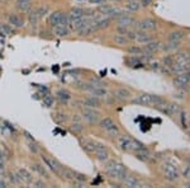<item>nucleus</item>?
<instances>
[{
  "instance_id": "cd10ccee",
  "label": "nucleus",
  "mask_w": 190,
  "mask_h": 188,
  "mask_svg": "<svg viewBox=\"0 0 190 188\" xmlns=\"http://www.w3.org/2000/svg\"><path fill=\"white\" fill-rule=\"evenodd\" d=\"M127 6V9L128 10H131V12H137L138 9H140V3H138V0H129L128 4L126 5Z\"/></svg>"
},
{
  "instance_id": "4468645a",
  "label": "nucleus",
  "mask_w": 190,
  "mask_h": 188,
  "mask_svg": "<svg viewBox=\"0 0 190 188\" xmlns=\"http://www.w3.org/2000/svg\"><path fill=\"white\" fill-rule=\"evenodd\" d=\"M74 174H75V172H72L71 169L65 168V167H62L61 170H60V177H61L64 181H67V182L74 181Z\"/></svg>"
},
{
  "instance_id": "ddd939ff",
  "label": "nucleus",
  "mask_w": 190,
  "mask_h": 188,
  "mask_svg": "<svg viewBox=\"0 0 190 188\" xmlns=\"http://www.w3.org/2000/svg\"><path fill=\"white\" fill-rule=\"evenodd\" d=\"M119 146L122 150H131V144H132V137L131 136H128V135H123V136H120L119 137Z\"/></svg>"
},
{
  "instance_id": "4be33fe9",
  "label": "nucleus",
  "mask_w": 190,
  "mask_h": 188,
  "mask_svg": "<svg viewBox=\"0 0 190 188\" xmlns=\"http://www.w3.org/2000/svg\"><path fill=\"white\" fill-rule=\"evenodd\" d=\"M136 152V156H137V159H140V160H142V161H148L150 160V158H151V154H150V151L147 150V149H141V150H138V151H134Z\"/></svg>"
},
{
  "instance_id": "8fccbe9b",
  "label": "nucleus",
  "mask_w": 190,
  "mask_h": 188,
  "mask_svg": "<svg viewBox=\"0 0 190 188\" xmlns=\"http://www.w3.org/2000/svg\"><path fill=\"white\" fill-rule=\"evenodd\" d=\"M74 119H75V121H76V122H79V121H80V117H79V115H75Z\"/></svg>"
},
{
  "instance_id": "603ef678",
  "label": "nucleus",
  "mask_w": 190,
  "mask_h": 188,
  "mask_svg": "<svg viewBox=\"0 0 190 188\" xmlns=\"http://www.w3.org/2000/svg\"><path fill=\"white\" fill-rule=\"evenodd\" d=\"M113 2H119V0H113Z\"/></svg>"
},
{
  "instance_id": "423d86ee",
  "label": "nucleus",
  "mask_w": 190,
  "mask_h": 188,
  "mask_svg": "<svg viewBox=\"0 0 190 188\" xmlns=\"http://www.w3.org/2000/svg\"><path fill=\"white\" fill-rule=\"evenodd\" d=\"M82 118H85L89 123H97L99 121V112L94 111V108L86 107L82 109Z\"/></svg>"
},
{
  "instance_id": "58836bf2",
  "label": "nucleus",
  "mask_w": 190,
  "mask_h": 188,
  "mask_svg": "<svg viewBox=\"0 0 190 188\" xmlns=\"http://www.w3.org/2000/svg\"><path fill=\"white\" fill-rule=\"evenodd\" d=\"M114 41L117 42L118 45H124V43H127V38L124 37V35H117L115 37H114Z\"/></svg>"
},
{
  "instance_id": "20e7f679",
  "label": "nucleus",
  "mask_w": 190,
  "mask_h": 188,
  "mask_svg": "<svg viewBox=\"0 0 190 188\" xmlns=\"http://www.w3.org/2000/svg\"><path fill=\"white\" fill-rule=\"evenodd\" d=\"M159 111H161L162 113H165L167 116H171V115H175V113H180V107L175 103H166V102H163L162 104L157 106L156 107Z\"/></svg>"
},
{
  "instance_id": "9d476101",
  "label": "nucleus",
  "mask_w": 190,
  "mask_h": 188,
  "mask_svg": "<svg viewBox=\"0 0 190 188\" xmlns=\"http://www.w3.org/2000/svg\"><path fill=\"white\" fill-rule=\"evenodd\" d=\"M189 81H190V71H185L183 74L177 75L174 79V85H176V87H184Z\"/></svg>"
},
{
  "instance_id": "2eb2a0df",
  "label": "nucleus",
  "mask_w": 190,
  "mask_h": 188,
  "mask_svg": "<svg viewBox=\"0 0 190 188\" xmlns=\"http://www.w3.org/2000/svg\"><path fill=\"white\" fill-rule=\"evenodd\" d=\"M138 27H140L142 31L155 29V28H156V21H153V19H143L142 22L138 23Z\"/></svg>"
},
{
  "instance_id": "9b49d317",
  "label": "nucleus",
  "mask_w": 190,
  "mask_h": 188,
  "mask_svg": "<svg viewBox=\"0 0 190 188\" xmlns=\"http://www.w3.org/2000/svg\"><path fill=\"white\" fill-rule=\"evenodd\" d=\"M8 22H9L10 25H13V27H15V28H22L24 25V19L22 18V17L16 15V14H9L8 15Z\"/></svg>"
},
{
  "instance_id": "39448f33",
  "label": "nucleus",
  "mask_w": 190,
  "mask_h": 188,
  "mask_svg": "<svg viewBox=\"0 0 190 188\" xmlns=\"http://www.w3.org/2000/svg\"><path fill=\"white\" fill-rule=\"evenodd\" d=\"M162 170H163V174H165V177L169 179V181H175V179H177V177H179L177 168L174 164H170V163L163 164Z\"/></svg>"
},
{
  "instance_id": "b1692460",
  "label": "nucleus",
  "mask_w": 190,
  "mask_h": 188,
  "mask_svg": "<svg viewBox=\"0 0 190 188\" xmlns=\"http://www.w3.org/2000/svg\"><path fill=\"white\" fill-rule=\"evenodd\" d=\"M32 169H33L36 173H38L39 175L45 177V178H49V175H48V173H47L46 168L43 167V165H41V164H37V163H34V164H32Z\"/></svg>"
},
{
  "instance_id": "09e8293b",
  "label": "nucleus",
  "mask_w": 190,
  "mask_h": 188,
  "mask_svg": "<svg viewBox=\"0 0 190 188\" xmlns=\"http://www.w3.org/2000/svg\"><path fill=\"white\" fill-rule=\"evenodd\" d=\"M0 187H6V183L3 181V179H0Z\"/></svg>"
},
{
  "instance_id": "49530a36",
  "label": "nucleus",
  "mask_w": 190,
  "mask_h": 188,
  "mask_svg": "<svg viewBox=\"0 0 190 188\" xmlns=\"http://www.w3.org/2000/svg\"><path fill=\"white\" fill-rule=\"evenodd\" d=\"M150 3H151V0H142V5H143V6L150 5Z\"/></svg>"
},
{
  "instance_id": "7ed1b4c3",
  "label": "nucleus",
  "mask_w": 190,
  "mask_h": 188,
  "mask_svg": "<svg viewBox=\"0 0 190 188\" xmlns=\"http://www.w3.org/2000/svg\"><path fill=\"white\" fill-rule=\"evenodd\" d=\"M41 158H42V161L45 163V165H46L49 170H52L55 174H58V175H60V170H61L62 165L60 164L55 158H49V156H47V155H43V154L41 155Z\"/></svg>"
},
{
  "instance_id": "ea45409f",
  "label": "nucleus",
  "mask_w": 190,
  "mask_h": 188,
  "mask_svg": "<svg viewBox=\"0 0 190 188\" xmlns=\"http://www.w3.org/2000/svg\"><path fill=\"white\" fill-rule=\"evenodd\" d=\"M128 52L132 54V55H140V54L142 52V48L136 47V46H131V47L128 48Z\"/></svg>"
},
{
  "instance_id": "f8f14e48",
  "label": "nucleus",
  "mask_w": 190,
  "mask_h": 188,
  "mask_svg": "<svg viewBox=\"0 0 190 188\" xmlns=\"http://www.w3.org/2000/svg\"><path fill=\"white\" fill-rule=\"evenodd\" d=\"M95 29H97V28H95L94 23L89 21L88 23H86V24H84L82 27H81L79 31H77V33H79L80 36H89V35H91V33H93Z\"/></svg>"
},
{
  "instance_id": "a19ab883",
  "label": "nucleus",
  "mask_w": 190,
  "mask_h": 188,
  "mask_svg": "<svg viewBox=\"0 0 190 188\" xmlns=\"http://www.w3.org/2000/svg\"><path fill=\"white\" fill-rule=\"evenodd\" d=\"M71 130H72L74 132H82L84 127H82L79 122H76V123H72V126H71Z\"/></svg>"
},
{
  "instance_id": "c03bdc74",
  "label": "nucleus",
  "mask_w": 190,
  "mask_h": 188,
  "mask_svg": "<svg viewBox=\"0 0 190 188\" xmlns=\"http://www.w3.org/2000/svg\"><path fill=\"white\" fill-rule=\"evenodd\" d=\"M29 149L33 151V152H38V149H37V145L36 144H33V142H29Z\"/></svg>"
},
{
  "instance_id": "72a5a7b5",
  "label": "nucleus",
  "mask_w": 190,
  "mask_h": 188,
  "mask_svg": "<svg viewBox=\"0 0 190 188\" xmlns=\"http://www.w3.org/2000/svg\"><path fill=\"white\" fill-rule=\"evenodd\" d=\"M42 103H43V106L47 107V108L52 107L53 106V97H51V96H48V94H46V96L42 98Z\"/></svg>"
},
{
  "instance_id": "de8ad7c7",
  "label": "nucleus",
  "mask_w": 190,
  "mask_h": 188,
  "mask_svg": "<svg viewBox=\"0 0 190 188\" xmlns=\"http://www.w3.org/2000/svg\"><path fill=\"white\" fill-rule=\"evenodd\" d=\"M183 173H184V175H185V177H188V175H189V173H190V168L188 167L186 169H184V172H183Z\"/></svg>"
},
{
  "instance_id": "c85d7f7f",
  "label": "nucleus",
  "mask_w": 190,
  "mask_h": 188,
  "mask_svg": "<svg viewBox=\"0 0 190 188\" xmlns=\"http://www.w3.org/2000/svg\"><path fill=\"white\" fill-rule=\"evenodd\" d=\"M29 24L31 25H33V27H37V24H38V22L41 21V18L38 17V14L36 13V10L34 12H32L31 14H29Z\"/></svg>"
},
{
  "instance_id": "aec40b11",
  "label": "nucleus",
  "mask_w": 190,
  "mask_h": 188,
  "mask_svg": "<svg viewBox=\"0 0 190 188\" xmlns=\"http://www.w3.org/2000/svg\"><path fill=\"white\" fill-rule=\"evenodd\" d=\"M61 15H62V12H60V10L51 13L49 17H48V24L52 25V27H56V25H58V22H60Z\"/></svg>"
},
{
  "instance_id": "f03ea898",
  "label": "nucleus",
  "mask_w": 190,
  "mask_h": 188,
  "mask_svg": "<svg viewBox=\"0 0 190 188\" xmlns=\"http://www.w3.org/2000/svg\"><path fill=\"white\" fill-rule=\"evenodd\" d=\"M133 102L134 103H138V104H142V106H160V104H162L163 100L161 97H159V96H153V94H146V93H143V94H140L136 99H133Z\"/></svg>"
},
{
  "instance_id": "bb28decb",
  "label": "nucleus",
  "mask_w": 190,
  "mask_h": 188,
  "mask_svg": "<svg viewBox=\"0 0 190 188\" xmlns=\"http://www.w3.org/2000/svg\"><path fill=\"white\" fill-rule=\"evenodd\" d=\"M123 182H124V186L126 187H138V186H140V182H138L137 179L134 177H132V175L126 177Z\"/></svg>"
},
{
  "instance_id": "6e6552de",
  "label": "nucleus",
  "mask_w": 190,
  "mask_h": 188,
  "mask_svg": "<svg viewBox=\"0 0 190 188\" xmlns=\"http://www.w3.org/2000/svg\"><path fill=\"white\" fill-rule=\"evenodd\" d=\"M16 175H18V178L20 179V183L29 184V183L33 182V175H32V173L29 172L28 169H25V168L18 169V172H16Z\"/></svg>"
},
{
  "instance_id": "473e14b6",
  "label": "nucleus",
  "mask_w": 190,
  "mask_h": 188,
  "mask_svg": "<svg viewBox=\"0 0 190 188\" xmlns=\"http://www.w3.org/2000/svg\"><path fill=\"white\" fill-rule=\"evenodd\" d=\"M160 48V43L159 42H147L144 46V50L150 51V52H153V51H156Z\"/></svg>"
},
{
  "instance_id": "f3484780",
  "label": "nucleus",
  "mask_w": 190,
  "mask_h": 188,
  "mask_svg": "<svg viewBox=\"0 0 190 188\" xmlns=\"http://www.w3.org/2000/svg\"><path fill=\"white\" fill-rule=\"evenodd\" d=\"M134 23V19L132 18V17H129L127 14H122V15H119V18H118V24H119V27H128V25H131Z\"/></svg>"
},
{
  "instance_id": "a878e982",
  "label": "nucleus",
  "mask_w": 190,
  "mask_h": 188,
  "mask_svg": "<svg viewBox=\"0 0 190 188\" xmlns=\"http://www.w3.org/2000/svg\"><path fill=\"white\" fill-rule=\"evenodd\" d=\"M84 15H85V10L82 8H72L70 10V14H68L70 18H81Z\"/></svg>"
},
{
  "instance_id": "412c9836",
  "label": "nucleus",
  "mask_w": 190,
  "mask_h": 188,
  "mask_svg": "<svg viewBox=\"0 0 190 188\" xmlns=\"http://www.w3.org/2000/svg\"><path fill=\"white\" fill-rule=\"evenodd\" d=\"M84 104H85V107L98 108V107H100V100L98 99V97H94V96H91V97L86 98V99L84 100Z\"/></svg>"
},
{
  "instance_id": "e433bc0d",
  "label": "nucleus",
  "mask_w": 190,
  "mask_h": 188,
  "mask_svg": "<svg viewBox=\"0 0 190 188\" xmlns=\"http://www.w3.org/2000/svg\"><path fill=\"white\" fill-rule=\"evenodd\" d=\"M143 148H144V146H143L142 142H140L138 140L132 139V144H131V150H132V151H138V150H141V149H143Z\"/></svg>"
},
{
  "instance_id": "2f4dec72",
  "label": "nucleus",
  "mask_w": 190,
  "mask_h": 188,
  "mask_svg": "<svg viewBox=\"0 0 190 188\" xmlns=\"http://www.w3.org/2000/svg\"><path fill=\"white\" fill-rule=\"evenodd\" d=\"M82 148L85 151H88V152H94L95 150V142L90 141V140H85L82 142Z\"/></svg>"
},
{
  "instance_id": "c9c22d12",
  "label": "nucleus",
  "mask_w": 190,
  "mask_h": 188,
  "mask_svg": "<svg viewBox=\"0 0 190 188\" xmlns=\"http://www.w3.org/2000/svg\"><path fill=\"white\" fill-rule=\"evenodd\" d=\"M36 13L38 14V17L42 19L43 17H45V15L48 13V6H47V5H41L39 8H37V9H36Z\"/></svg>"
},
{
  "instance_id": "5701e85b",
  "label": "nucleus",
  "mask_w": 190,
  "mask_h": 188,
  "mask_svg": "<svg viewBox=\"0 0 190 188\" xmlns=\"http://www.w3.org/2000/svg\"><path fill=\"white\" fill-rule=\"evenodd\" d=\"M56 96H57V98H58L60 100L64 102V103H66L67 100H70V99H71V94H70V92L66 90V89H60V90L56 93Z\"/></svg>"
},
{
  "instance_id": "6ab92c4d",
  "label": "nucleus",
  "mask_w": 190,
  "mask_h": 188,
  "mask_svg": "<svg viewBox=\"0 0 190 188\" xmlns=\"http://www.w3.org/2000/svg\"><path fill=\"white\" fill-rule=\"evenodd\" d=\"M53 35L57 37H66L70 35V31L65 25H56V27H53Z\"/></svg>"
},
{
  "instance_id": "3c124183",
  "label": "nucleus",
  "mask_w": 190,
  "mask_h": 188,
  "mask_svg": "<svg viewBox=\"0 0 190 188\" xmlns=\"http://www.w3.org/2000/svg\"><path fill=\"white\" fill-rule=\"evenodd\" d=\"M16 2H32V0H16Z\"/></svg>"
},
{
  "instance_id": "a211bd4d",
  "label": "nucleus",
  "mask_w": 190,
  "mask_h": 188,
  "mask_svg": "<svg viewBox=\"0 0 190 188\" xmlns=\"http://www.w3.org/2000/svg\"><path fill=\"white\" fill-rule=\"evenodd\" d=\"M93 23H94L97 29H103V28H107L110 24V18H108V17L104 18V17H103V18H98V19L93 21Z\"/></svg>"
},
{
  "instance_id": "f704fd0d",
  "label": "nucleus",
  "mask_w": 190,
  "mask_h": 188,
  "mask_svg": "<svg viewBox=\"0 0 190 188\" xmlns=\"http://www.w3.org/2000/svg\"><path fill=\"white\" fill-rule=\"evenodd\" d=\"M52 118L55 119V121L57 122V123H62V122H65L66 119H67V116L65 115V113H61V112H57V113H55L53 116H52Z\"/></svg>"
},
{
  "instance_id": "4c0bfd02",
  "label": "nucleus",
  "mask_w": 190,
  "mask_h": 188,
  "mask_svg": "<svg viewBox=\"0 0 190 188\" xmlns=\"http://www.w3.org/2000/svg\"><path fill=\"white\" fill-rule=\"evenodd\" d=\"M136 38L140 41V42H144V43H147V42L151 41V37L147 35V33H144V32H141V33H138V35L136 36Z\"/></svg>"
},
{
  "instance_id": "393cba45",
  "label": "nucleus",
  "mask_w": 190,
  "mask_h": 188,
  "mask_svg": "<svg viewBox=\"0 0 190 188\" xmlns=\"http://www.w3.org/2000/svg\"><path fill=\"white\" fill-rule=\"evenodd\" d=\"M114 96L119 99H128L129 97H131V92H129L128 89H124V88H119L114 92Z\"/></svg>"
},
{
  "instance_id": "1a4fd4ad",
  "label": "nucleus",
  "mask_w": 190,
  "mask_h": 188,
  "mask_svg": "<svg viewBox=\"0 0 190 188\" xmlns=\"http://www.w3.org/2000/svg\"><path fill=\"white\" fill-rule=\"evenodd\" d=\"M94 152H95V156H97V159L100 160V161H105L108 159V156H109L105 146H104V145H101V144H95Z\"/></svg>"
},
{
  "instance_id": "0eeeda50",
  "label": "nucleus",
  "mask_w": 190,
  "mask_h": 188,
  "mask_svg": "<svg viewBox=\"0 0 190 188\" xmlns=\"http://www.w3.org/2000/svg\"><path fill=\"white\" fill-rule=\"evenodd\" d=\"M100 127L101 129H104L109 135H111V136H114V135H117L118 133V127H117V125L111 121L110 118H104V119H101L100 121Z\"/></svg>"
},
{
  "instance_id": "dca6fc26",
  "label": "nucleus",
  "mask_w": 190,
  "mask_h": 188,
  "mask_svg": "<svg viewBox=\"0 0 190 188\" xmlns=\"http://www.w3.org/2000/svg\"><path fill=\"white\" fill-rule=\"evenodd\" d=\"M88 90L91 93V96H94V97H105L107 96V90L103 87H94V85H89Z\"/></svg>"
},
{
  "instance_id": "f257e3e1",
  "label": "nucleus",
  "mask_w": 190,
  "mask_h": 188,
  "mask_svg": "<svg viewBox=\"0 0 190 188\" xmlns=\"http://www.w3.org/2000/svg\"><path fill=\"white\" fill-rule=\"evenodd\" d=\"M107 173L114 179H118V181H124L126 178V168L123 164L118 163V161L111 160L107 164Z\"/></svg>"
},
{
  "instance_id": "79ce46f5",
  "label": "nucleus",
  "mask_w": 190,
  "mask_h": 188,
  "mask_svg": "<svg viewBox=\"0 0 190 188\" xmlns=\"http://www.w3.org/2000/svg\"><path fill=\"white\" fill-rule=\"evenodd\" d=\"M74 181H77V182H85L86 181V177L80 174V173H75L74 174Z\"/></svg>"
},
{
  "instance_id": "37998d69",
  "label": "nucleus",
  "mask_w": 190,
  "mask_h": 188,
  "mask_svg": "<svg viewBox=\"0 0 190 188\" xmlns=\"http://www.w3.org/2000/svg\"><path fill=\"white\" fill-rule=\"evenodd\" d=\"M33 187H37V188H42V187H46V184L43 183V181H33Z\"/></svg>"
},
{
  "instance_id": "c756f323",
  "label": "nucleus",
  "mask_w": 190,
  "mask_h": 188,
  "mask_svg": "<svg viewBox=\"0 0 190 188\" xmlns=\"http://www.w3.org/2000/svg\"><path fill=\"white\" fill-rule=\"evenodd\" d=\"M183 37H184V32H181V31H176V32H172V33H170L169 39H170V41H172V42H177V41H180Z\"/></svg>"
},
{
  "instance_id": "a18cd8bd",
  "label": "nucleus",
  "mask_w": 190,
  "mask_h": 188,
  "mask_svg": "<svg viewBox=\"0 0 190 188\" xmlns=\"http://www.w3.org/2000/svg\"><path fill=\"white\" fill-rule=\"evenodd\" d=\"M90 3L91 4H103V3H105V0H90Z\"/></svg>"
},
{
  "instance_id": "7c9ffc66",
  "label": "nucleus",
  "mask_w": 190,
  "mask_h": 188,
  "mask_svg": "<svg viewBox=\"0 0 190 188\" xmlns=\"http://www.w3.org/2000/svg\"><path fill=\"white\" fill-rule=\"evenodd\" d=\"M31 2H16V8L20 12H28L31 9Z\"/></svg>"
}]
</instances>
